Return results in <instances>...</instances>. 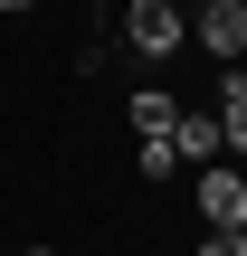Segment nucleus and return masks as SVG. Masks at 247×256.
I'll return each instance as SVG.
<instances>
[{
  "label": "nucleus",
  "mask_w": 247,
  "mask_h": 256,
  "mask_svg": "<svg viewBox=\"0 0 247 256\" xmlns=\"http://www.w3.org/2000/svg\"><path fill=\"white\" fill-rule=\"evenodd\" d=\"M200 256H247V238H238V228H209V238H200Z\"/></svg>",
  "instance_id": "6e6552de"
},
{
  "label": "nucleus",
  "mask_w": 247,
  "mask_h": 256,
  "mask_svg": "<svg viewBox=\"0 0 247 256\" xmlns=\"http://www.w3.org/2000/svg\"><path fill=\"white\" fill-rule=\"evenodd\" d=\"M238 238H247V218H238Z\"/></svg>",
  "instance_id": "9d476101"
},
{
  "label": "nucleus",
  "mask_w": 247,
  "mask_h": 256,
  "mask_svg": "<svg viewBox=\"0 0 247 256\" xmlns=\"http://www.w3.org/2000/svg\"><path fill=\"white\" fill-rule=\"evenodd\" d=\"M200 218H209V228H238L247 218V180L228 162H200Z\"/></svg>",
  "instance_id": "7ed1b4c3"
},
{
  "label": "nucleus",
  "mask_w": 247,
  "mask_h": 256,
  "mask_svg": "<svg viewBox=\"0 0 247 256\" xmlns=\"http://www.w3.org/2000/svg\"><path fill=\"white\" fill-rule=\"evenodd\" d=\"M0 10H38V0H0Z\"/></svg>",
  "instance_id": "1a4fd4ad"
},
{
  "label": "nucleus",
  "mask_w": 247,
  "mask_h": 256,
  "mask_svg": "<svg viewBox=\"0 0 247 256\" xmlns=\"http://www.w3.org/2000/svg\"><path fill=\"white\" fill-rule=\"evenodd\" d=\"M29 256H48V247H29Z\"/></svg>",
  "instance_id": "9b49d317"
},
{
  "label": "nucleus",
  "mask_w": 247,
  "mask_h": 256,
  "mask_svg": "<svg viewBox=\"0 0 247 256\" xmlns=\"http://www.w3.org/2000/svg\"><path fill=\"white\" fill-rule=\"evenodd\" d=\"M200 48L219 66H238L247 57V0H200Z\"/></svg>",
  "instance_id": "f03ea898"
},
{
  "label": "nucleus",
  "mask_w": 247,
  "mask_h": 256,
  "mask_svg": "<svg viewBox=\"0 0 247 256\" xmlns=\"http://www.w3.org/2000/svg\"><path fill=\"white\" fill-rule=\"evenodd\" d=\"M219 142H228V152H247V66H228V76H219Z\"/></svg>",
  "instance_id": "20e7f679"
},
{
  "label": "nucleus",
  "mask_w": 247,
  "mask_h": 256,
  "mask_svg": "<svg viewBox=\"0 0 247 256\" xmlns=\"http://www.w3.org/2000/svg\"><path fill=\"white\" fill-rule=\"evenodd\" d=\"M124 48L133 57H171L181 48V0H133L124 10Z\"/></svg>",
  "instance_id": "f257e3e1"
},
{
  "label": "nucleus",
  "mask_w": 247,
  "mask_h": 256,
  "mask_svg": "<svg viewBox=\"0 0 247 256\" xmlns=\"http://www.w3.org/2000/svg\"><path fill=\"white\" fill-rule=\"evenodd\" d=\"M171 152L181 162H219V114H181L171 124Z\"/></svg>",
  "instance_id": "423d86ee"
},
{
  "label": "nucleus",
  "mask_w": 247,
  "mask_h": 256,
  "mask_svg": "<svg viewBox=\"0 0 247 256\" xmlns=\"http://www.w3.org/2000/svg\"><path fill=\"white\" fill-rule=\"evenodd\" d=\"M133 162H143V180H171V171H181V152H171V133H143V152H133Z\"/></svg>",
  "instance_id": "0eeeda50"
},
{
  "label": "nucleus",
  "mask_w": 247,
  "mask_h": 256,
  "mask_svg": "<svg viewBox=\"0 0 247 256\" xmlns=\"http://www.w3.org/2000/svg\"><path fill=\"white\" fill-rule=\"evenodd\" d=\"M124 114H133V133H171V124H181V95H162V86H133V95H124Z\"/></svg>",
  "instance_id": "39448f33"
}]
</instances>
